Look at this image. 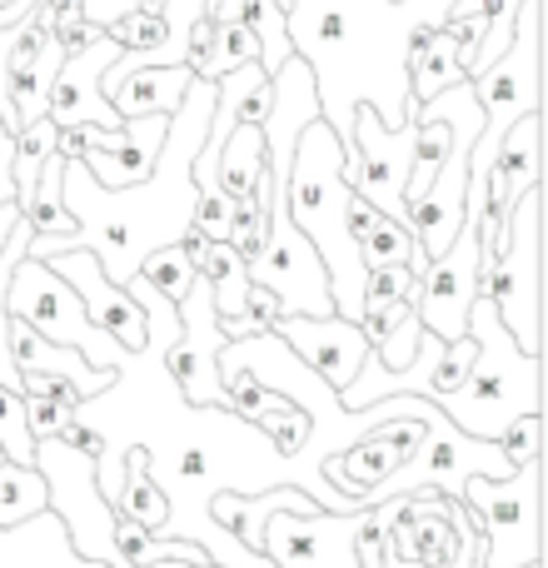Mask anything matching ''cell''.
<instances>
[{
    "instance_id": "16",
    "label": "cell",
    "mask_w": 548,
    "mask_h": 568,
    "mask_svg": "<svg viewBox=\"0 0 548 568\" xmlns=\"http://www.w3.org/2000/svg\"><path fill=\"white\" fill-rule=\"evenodd\" d=\"M0 568H110L70 549V534L55 514H35L20 529H0Z\"/></svg>"
},
{
    "instance_id": "18",
    "label": "cell",
    "mask_w": 548,
    "mask_h": 568,
    "mask_svg": "<svg viewBox=\"0 0 548 568\" xmlns=\"http://www.w3.org/2000/svg\"><path fill=\"white\" fill-rule=\"evenodd\" d=\"M404 75H409V105L414 110H424L429 100H439L444 90H454V85H464V65H459V40L449 36V30H434L429 36V45L419 50V55L404 65Z\"/></svg>"
},
{
    "instance_id": "40",
    "label": "cell",
    "mask_w": 548,
    "mask_h": 568,
    "mask_svg": "<svg viewBox=\"0 0 548 568\" xmlns=\"http://www.w3.org/2000/svg\"><path fill=\"white\" fill-rule=\"evenodd\" d=\"M205 6H210V0H195V10H205Z\"/></svg>"
},
{
    "instance_id": "10",
    "label": "cell",
    "mask_w": 548,
    "mask_h": 568,
    "mask_svg": "<svg viewBox=\"0 0 548 568\" xmlns=\"http://www.w3.org/2000/svg\"><path fill=\"white\" fill-rule=\"evenodd\" d=\"M354 165H359V175H354V195L369 200L374 210H379L384 220H399L404 225V180H409V150H414V125L404 130H384L379 115H374L369 105L354 110Z\"/></svg>"
},
{
    "instance_id": "39",
    "label": "cell",
    "mask_w": 548,
    "mask_h": 568,
    "mask_svg": "<svg viewBox=\"0 0 548 568\" xmlns=\"http://www.w3.org/2000/svg\"><path fill=\"white\" fill-rule=\"evenodd\" d=\"M160 568H190V564H160ZM205 568H215V564H205Z\"/></svg>"
},
{
    "instance_id": "3",
    "label": "cell",
    "mask_w": 548,
    "mask_h": 568,
    "mask_svg": "<svg viewBox=\"0 0 548 568\" xmlns=\"http://www.w3.org/2000/svg\"><path fill=\"white\" fill-rule=\"evenodd\" d=\"M474 100L484 110V130H479V155L469 160V195H464V220H479V185L484 170H489L494 150L504 145L514 125L524 115H539V0H524L519 6V26H514V45L494 60L489 70L469 80Z\"/></svg>"
},
{
    "instance_id": "30",
    "label": "cell",
    "mask_w": 548,
    "mask_h": 568,
    "mask_svg": "<svg viewBox=\"0 0 548 568\" xmlns=\"http://www.w3.org/2000/svg\"><path fill=\"white\" fill-rule=\"evenodd\" d=\"M419 275L409 265H374L364 270V304H414Z\"/></svg>"
},
{
    "instance_id": "5",
    "label": "cell",
    "mask_w": 548,
    "mask_h": 568,
    "mask_svg": "<svg viewBox=\"0 0 548 568\" xmlns=\"http://www.w3.org/2000/svg\"><path fill=\"white\" fill-rule=\"evenodd\" d=\"M6 314L26 324L30 334H40L45 344H55V349H65V354L80 349L90 359V369L120 374V349L100 329H90L85 304L75 300V290H70L60 275H50V265H40V260L26 255L16 270H10Z\"/></svg>"
},
{
    "instance_id": "9",
    "label": "cell",
    "mask_w": 548,
    "mask_h": 568,
    "mask_svg": "<svg viewBox=\"0 0 548 568\" xmlns=\"http://www.w3.org/2000/svg\"><path fill=\"white\" fill-rule=\"evenodd\" d=\"M40 265H50V275H60L75 290V300L85 304L90 329H100L115 349H125V354L150 349V314L120 284L105 280V270H100V260L90 250H60V255L40 260Z\"/></svg>"
},
{
    "instance_id": "20",
    "label": "cell",
    "mask_w": 548,
    "mask_h": 568,
    "mask_svg": "<svg viewBox=\"0 0 548 568\" xmlns=\"http://www.w3.org/2000/svg\"><path fill=\"white\" fill-rule=\"evenodd\" d=\"M539 135H544L539 115H524L519 125L504 135V145L494 150V160H489V170H499L504 185H509L514 195L544 185V180H539Z\"/></svg>"
},
{
    "instance_id": "28",
    "label": "cell",
    "mask_w": 548,
    "mask_h": 568,
    "mask_svg": "<svg viewBox=\"0 0 548 568\" xmlns=\"http://www.w3.org/2000/svg\"><path fill=\"white\" fill-rule=\"evenodd\" d=\"M274 324H280V304H274V294L260 290V284H250L245 314L230 320V324H215V334L225 344H245V339H265V334H274Z\"/></svg>"
},
{
    "instance_id": "35",
    "label": "cell",
    "mask_w": 548,
    "mask_h": 568,
    "mask_svg": "<svg viewBox=\"0 0 548 568\" xmlns=\"http://www.w3.org/2000/svg\"><path fill=\"white\" fill-rule=\"evenodd\" d=\"M60 444H65V449H75V454H85L90 464H105V429H95V424L70 419L65 429H60Z\"/></svg>"
},
{
    "instance_id": "7",
    "label": "cell",
    "mask_w": 548,
    "mask_h": 568,
    "mask_svg": "<svg viewBox=\"0 0 548 568\" xmlns=\"http://www.w3.org/2000/svg\"><path fill=\"white\" fill-rule=\"evenodd\" d=\"M474 280H479V220H464L454 245L434 265H424L419 294H414V314H419V329L429 339L439 344L469 339Z\"/></svg>"
},
{
    "instance_id": "27",
    "label": "cell",
    "mask_w": 548,
    "mask_h": 568,
    "mask_svg": "<svg viewBox=\"0 0 548 568\" xmlns=\"http://www.w3.org/2000/svg\"><path fill=\"white\" fill-rule=\"evenodd\" d=\"M260 429L270 434L274 459H300L304 444H309V434H314V419H309V409H304V404L290 399L284 409L265 414V424H260Z\"/></svg>"
},
{
    "instance_id": "19",
    "label": "cell",
    "mask_w": 548,
    "mask_h": 568,
    "mask_svg": "<svg viewBox=\"0 0 548 568\" xmlns=\"http://www.w3.org/2000/svg\"><path fill=\"white\" fill-rule=\"evenodd\" d=\"M260 165H265V130L235 125L230 140L220 145V160H215V180H220V190H225V200L250 195L260 180Z\"/></svg>"
},
{
    "instance_id": "26",
    "label": "cell",
    "mask_w": 548,
    "mask_h": 568,
    "mask_svg": "<svg viewBox=\"0 0 548 568\" xmlns=\"http://www.w3.org/2000/svg\"><path fill=\"white\" fill-rule=\"evenodd\" d=\"M474 359H479V344L474 339L444 344L439 359H434V369H429V379H424V399L439 404V399H449V394H459L464 379H469V369H474Z\"/></svg>"
},
{
    "instance_id": "21",
    "label": "cell",
    "mask_w": 548,
    "mask_h": 568,
    "mask_svg": "<svg viewBox=\"0 0 548 568\" xmlns=\"http://www.w3.org/2000/svg\"><path fill=\"white\" fill-rule=\"evenodd\" d=\"M135 280H145V290H155L160 300L170 304V314H180L190 300V290L200 284V270L190 265V255L180 245H165V250H150V255L140 260Z\"/></svg>"
},
{
    "instance_id": "12",
    "label": "cell",
    "mask_w": 548,
    "mask_h": 568,
    "mask_svg": "<svg viewBox=\"0 0 548 568\" xmlns=\"http://www.w3.org/2000/svg\"><path fill=\"white\" fill-rule=\"evenodd\" d=\"M115 60H120V50L110 45V40H95L90 50L60 60L55 80H50V100H45V120H50V125H55V130L95 125V130H105V135H115L120 115L110 110V100L100 95V75H105Z\"/></svg>"
},
{
    "instance_id": "6",
    "label": "cell",
    "mask_w": 548,
    "mask_h": 568,
    "mask_svg": "<svg viewBox=\"0 0 548 568\" xmlns=\"http://www.w3.org/2000/svg\"><path fill=\"white\" fill-rule=\"evenodd\" d=\"M459 504L479 524V568H539V464L514 479H469Z\"/></svg>"
},
{
    "instance_id": "32",
    "label": "cell",
    "mask_w": 548,
    "mask_h": 568,
    "mask_svg": "<svg viewBox=\"0 0 548 568\" xmlns=\"http://www.w3.org/2000/svg\"><path fill=\"white\" fill-rule=\"evenodd\" d=\"M354 564L359 568H389V534H384L379 504L359 509V519H354Z\"/></svg>"
},
{
    "instance_id": "2",
    "label": "cell",
    "mask_w": 548,
    "mask_h": 568,
    "mask_svg": "<svg viewBox=\"0 0 548 568\" xmlns=\"http://www.w3.org/2000/svg\"><path fill=\"white\" fill-rule=\"evenodd\" d=\"M469 339L479 344V359H474L469 379L459 394L439 399L434 409L464 434V439L479 444H499V434L509 429L524 414H539V359L524 354L509 339V329L499 324V314L489 310V300L469 304Z\"/></svg>"
},
{
    "instance_id": "36",
    "label": "cell",
    "mask_w": 548,
    "mask_h": 568,
    "mask_svg": "<svg viewBox=\"0 0 548 568\" xmlns=\"http://www.w3.org/2000/svg\"><path fill=\"white\" fill-rule=\"evenodd\" d=\"M85 20V0H45V26L50 36H60V30L80 26Z\"/></svg>"
},
{
    "instance_id": "22",
    "label": "cell",
    "mask_w": 548,
    "mask_h": 568,
    "mask_svg": "<svg viewBox=\"0 0 548 568\" xmlns=\"http://www.w3.org/2000/svg\"><path fill=\"white\" fill-rule=\"evenodd\" d=\"M50 509V489L26 464H0V529H20Z\"/></svg>"
},
{
    "instance_id": "24",
    "label": "cell",
    "mask_w": 548,
    "mask_h": 568,
    "mask_svg": "<svg viewBox=\"0 0 548 568\" xmlns=\"http://www.w3.org/2000/svg\"><path fill=\"white\" fill-rule=\"evenodd\" d=\"M105 40L120 50V55H160V50L170 45V20L165 16H140V10H130V16L110 20L105 26Z\"/></svg>"
},
{
    "instance_id": "4",
    "label": "cell",
    "mask_w": 548,
    "mask_h": 568,
    "mask_svg": "<svg viewBox=\"0 0 548 568\" xmlns=\"http://www.w3.org/2000/svg\"><path fill=\"white\" fill-rule=\"evenodd\" d=\"M539 190H524L519 205H514V250L504 260H494V265H479V280H474V300H489V310L499 314L509 339L524 354H534V359H539V310H544V270H539L544 195Z\"/></svg>"
},
{
    "instance_id": "37",
    "label": "cell",
    "mask_w": 548,
    "mask_h": 568,
    "mask_svg": "<svg viewBox=\"0 0 548 568\" xmlns=\"http://www.w3.org/2000/svg\"><path fill=\"white\" fill-rule=\"evenodd\" d=\"M10 170H16V135L0 125V205H16V180H10Z\"/></svg>"
},
{
    "instance_id": "29",
    "label": "cell",
    "mask_w": 548,
    "mask_h": 568,
    "mask_svg": "<svg viewBox=\"0 0 548 568\" xmlns=\"http://www.w3.org/2000/svg\"><path fill=\"white\" fill-rule=\"evenodd\" d=\"M0 454H6V464L35 469V439L26 429V399L10 389H0Z\"/></svg>"
},
{
    "instance_id": "14",
    "label": "cell",
    "mask_w": 548,
    "mask_h": 568,
    "mask_svg": "<svg viewBox=\"0 0 548 568\" xmlns=\"http://www.w3.org/2000/svg\"><path fill=\"white\" fill-rule=\"evenodd\" d=\"M165 135H170V120L165 115H145V120H125L115 135H100V145L90 150L80 165L85 175L95 180L100 190L110 195H125V190L145 185L160 165V150H165Z\"/></svg>"
},
{
    "instance_id": "38",
    "label": "cell",
    "mask_w": 548,
    "mask_h": 568,
    "mask_svg": "<svg viewBox=\"0 0 548 568\" xmlns=\"http://www.w3.org/2000/svg\"><path fill=\"white\" fill-rule=\"evenodd\" d=\"M135 10H140V16H165L170 0H135Z\"/></svg>"
},
{
    "instance_id": "33",
    "label": "cell",
    "mask_w": 548,
    "mask_h": 568,
    "mask_svg": "<svg viewBox=\"0 0 548 568\" xmlns=\"http://www.w3.org/2000/svg\"><path fill=\"white\" fill-rule=\"evenodd\" d=\"M220 26V50H215V80L240 65H260V40L235 20H215Z\"/></svg>"
},
{
    "instance_id": "15",
    "label": "cell",
    "mask_w": 548,
    "mask_h": 568,
    "mask_svg": "<svg viewBox=\"0 0 548 568\" xmlns=\"http://www.w3.org/2000/svg\"><path fill=\"white\" fill-rule=\"evenodd\" d=\"M270 514H294V519H314L319 499L309 489H294V484H274L265 494H235V489H220L210 499V519L220 524V534L240 544L250 559H260V534H265Z\"/></svg>"
},
{
    "instance_id": "31",
    "label": "cell",
    "mask_w": 548,
    "mask_h": 568,
    "mask_svg": "<svg viewBox=\"0 0 548 568\" xmlns=\"http://www.w3.org/2000/svg\"><path fill=\"white\" fill-rule=\"evenodd\" d=\"M539 439H544V419H539V414H524V419H514L509 429L499 434L504 464H509L514 474L529 469V464H539Z\"/></svg>"
},
{
    "instance_id": "23",
    "label": "cell",
    "mask_w": 548,
    "mask_h": 568,
    "mask_svg": "<svg viewBox=\"0 0 548 568\" xmlns=\"http://www.w3.org/2000/svg\"><path fill=\"white\" fill-rule=\"evenodd\" d=\"M220 389H225V399H220V404H225L240 424H250V429H260V424H265V414H274V409H284V404H290L280 389H270L255 369H235L225 384H220Z\"/></svg>"
},
{
    "instance_id": "17",
    "label": "cell",
    "mask_w": 548,
    "mask_h": 568,
    "mask_svg": "<svg viewBox=\"0 0 548 568\" xmlns=\"http://www.w3.org/2000/svg\"><path fill=\"white\" fill-rule=\"evenodd\" d=\"M110 509L120 514V519L140 524L145 534H165L170 529V499L165 489H160L155 479V449H145V444H130L125 449V469H120V494Z\"/></svg>"
},
{
    "instance_id": "34",
    "label": "cell",
    "mask_w": 548,
    "mask_h": 568,
    "mask_svg": "<svg viewBox=\"0 0 548 568\" xmlns=\"http://www.w3.org/2000/svg\"><path fill=\"white\" fill-rule=\"evenodd\" d=\"M100 135H105V130H95V125H65V130H55V150H50V155L65 160V165H80V160L100 145Z\"/></svg>"
},
{
    "instance_id": "13",
    "label": "cell",
    "mask_w": 548,
    "mask_h": 568,
    "mask_svg": "<svg viewBox=\"0 0 548 568\" xmlns=\"http://www.w3.org/2000/svg\"><path fill=\"white\" fill-rule=\"evenodd\" d=\"M190 85H195V75H190L185 65H145L140 55H120L115 65L100 75V95L110 100L120 125H125V120H145V115L170 120L185 105Z\"/></svg>"
},
{
    "instance_id": "8",
    "label": "cell",
    "mask_w": 548,
    "mask_h": 568,
    "mask_svg": "<svg viewBox=\"0 0 548 568\" xmlns=\"http://www.w3.org/2000/svg\"><path fill=\"white\" fill-rule=\"evenodd\" d=\"M424 439H429V424H424V419H389V424H379L374 434L354 439L349 449H334L329 459H324L319 474L334 484V489H339L344 504L369 509L364 499H369L379 484H389L394 474L409 469L414 454L424 449Z\"/></svg>"
},
{
    "instance_id": "1",
    "label": "cell",
    "mask_w": 548,
    "mask_h": 568,
    "mask_svg": "<svg viewBox=\"0 0 548 568\" xmlns=\"http://www.w3.org/2000/svg\"><path fill=\"white\" fill-rule=\"evenodd\" d=\"M344 160H354V155L314 115L294 135L290 175H284V210H290V225L309 240V250L319 255L324 275H329L334 320L354 324L364 310V265H359V245L344 235V200H349Z\"/></svg>"
},
{
    "instance_id": "11",
    "label": "cell",
    "mask_w": 548,
    "mask_h": 568,
    "mask_svg": "<svg viewBox=\"0 0 548 568\" xmlns=\"http://www.w3.org/2000/svg\"><path fill=\"white\" fill-rule=\"evenodd\" d=\"M274 339L294 359L309 364L334 399L359 379L364 359H369V344H364L359 324H344V320H280L274 324Z\"/></svg>"
},
{
    "instance_id": "25",
    "label": "cell",
    "mask_w": 548,
    "mask_h": 568,
    "mask_svg": "<svg viewBox=\"0 0 548 568\" xmlns=\"http://www.w3.org/2000/svg\"><path fill=\"white\" fill-rule=\"evenodd\" d=\"M414 235L409 225H399V220H374V230L359 240V265L374 270V265H414Z\"/></svg>"
}]
</instances>
